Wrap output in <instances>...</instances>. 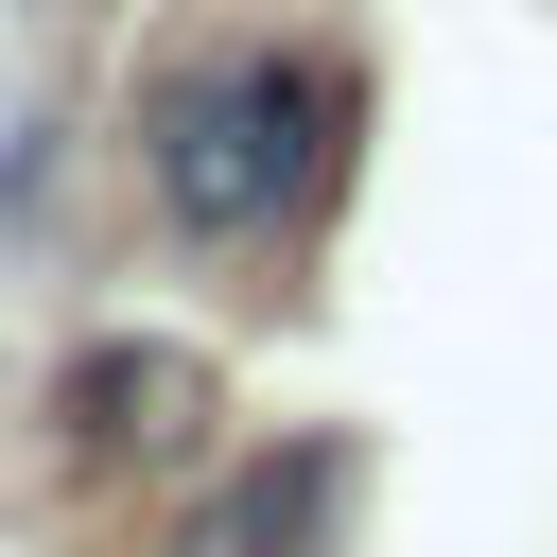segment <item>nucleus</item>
<instances>
[{
  "instance_id": "obj_1",
  "label": "nucleus",
  "mask_w": 557,
  "mask_h": 557,
  "mask_svg": "<svg viewBox=\"0 0 557 557\" xmlns=\"http://www.w3.org/2000/svg\"><path fill=\"white\" fill-rule=\"evenodd\" d=\"M331 139H348V70L331 52H209L157 87L139 157H157V209L191 244H261L331 191Z\"/></svg>"
},
{
  "instance_id": "obj_2",
  "label": "nucleus",
  "mask_w": 557,
  "mask_h": 557,
  "mask_svg": "<svg viewBox=\"0 0 557 557\" xmlns=\"http://www.w3.org/2000/svg\"><path fill=\"white\" fill-rule=\"evenodd\" d=\"M348 505H366V453L348 435H278L226 470V505L191 522V557H348Z\"/></svg>"
},
{
  "instance_id": "obj_3",
  "label": "nucleus",
  "mask_w": 557,
  "mask_h": 557,
  "mask_svg": "<svg viewBox=\"0 0 557 557\" xmlns=\"http://www.w3.org/2000/svg\"><path fill=\"white\" fill-rule=\"evenodd\" d=\"M191 418H209V366H191V348H122V331H104V348L70 366V435H87V453H191Z\"/></svg>"
}]
</instances>
